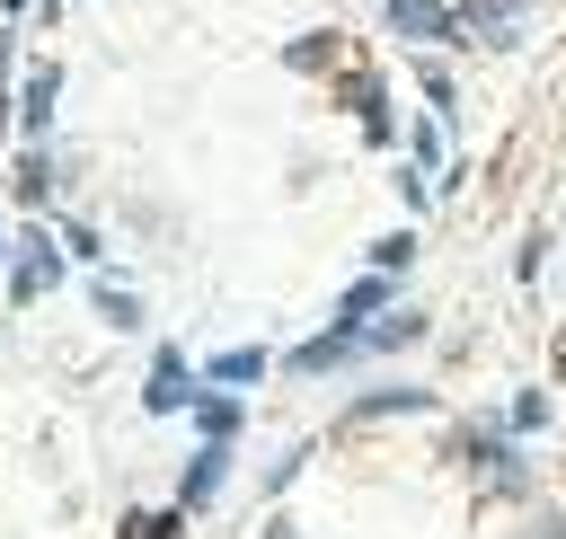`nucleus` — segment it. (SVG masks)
I'll list each match as a JSON object with an SVG mask.
<instances>
[{
  "label": "nucleus",
  "instance_id": "f03ea898",
  "mask_svg": "<svg viewBox=\"0 0 566 539\" xmlns=\"http://www.w3.org/2000/svg\"><path fill=\"white\" fill-rule=\"evenodd\" d=\"M195 389H203V380L186 371V353H177V345H159V353H150V380H142V415H186V406H195Z\"/></svg>",
  "mask_w": 566,
  "mask_h": 539
},
{
  "label": "nucleus",
  "instance_id": "f8f14e48",
  "mask_svg": "<svg viewBox=\"0 0 566 539\" xmlns=\"http://www.w3.org/2000/svg\"><path fill=\"white\" fill-rule=\"evenodd\" d=\"M265 362H274V353H265V345H230V353H221V362H212V371H203V380H212V389H248V380H256V371H265Z\"/></svg>",
  "mask_w": 566,
  "mask_h": 539
},
{
  "label": "nucleus",
  "instance_id": "4be33fe9",
  "mask_svg": "<svg viewBox=\"0 0 566 539\" xmlns=\"http://www.w3.org/2000/svg\"><path fill=\"white\" fill-rule=\"evenodd\" d=\"M256 539H301V530H292V521H283V512H274V521H265V530H256Z\"/></svg>",
  "mask_w": 566,
  "mask_h": 539
},
{
  "label": "nucleus",
  "instance_id": "1a4fd4ad",
  "mask_svg": "<svg viewBox=\"0 0 566 539\" xmlns=\"http://www.w3.org/2000/svg\"><path fill=\"white\" fill-rule=\"evenodd\" d=\"M9 203H53V150L44 141H27L9 159Z\"/></svg>",
  "mask_w": 566,
  "mask_h": 539
},
{
  "label": "nucleus",
  "instance_id": "a878e982",
  "mask_svg": "<svg viewBox=\"0 0 566 539\" xmlns=\"http://www.w3.org/2000/svg\"><path fill=\"white\" fill-rule=\"evenodd\" d=\"M0 9H27V0H0Z\"/></svg>",
  "mask_w": 566,
  "mask_h": 539
},
{
  "label": "nucleus",
  "instance_id": "f257e3e1",
  "mask_svg": "<svg viewBox=\"0 0 566 539\" xmlns=\"http://www.w3.org/2000/svg\"><path fill=\"white\" fill-rule=\"evenodd\" d=\"M62 283V239L53 230H18V247H9V300H44Z\"/></svg>",
  "mask_w": 566,
  "mask_h": 539
},
{
  "label": "nucleus",
  "instance_id": "423d86ee",
  "mask_svg": "<svg viewBox=\"0 0 566 539\" xmlns=\"http://www.w3.org/2000/svg\"><path fill=\"white\" fill-rule=\"evenodd\" d=\"M221 486H230V442H203V451L186 459V477H177V504H186V512H203Z\"/></svg>",
  "mask_w": 566,
  "mask_h": 539
},
{
  "label": "nucleus",
  "instance_id": "dca6fc26",
  "mask_svg": "<svg viewBox=\"0 0 566 539\" xmlns=\"http://www.w3.org/2000/svg\"><path fill=\"white\" fill-rule=\"evenodd\" d=\"M371 265H380V274H407V265H416V230H389V239H371Z\"/></svg>",
  "mask_w": 566,
  "mask_h": 539
},
{
  "label": "nucleus",
  "instance_id": "b1692460",
  "mask_svg": "<svg viewBox=\"0 0 566 539\" xmlns=\"http://www.w3.org/2000/svg\"><path fill=\"white\" fill-rule=\"evenodd\" d=\"M62 9H71V0H35V18H62Z\"/></svg>",
  "mask_w": 566,
  "mask_h": 539
},
{
  "label": "nucleus",
  "instance_id": "20e7f679",
  "mask_svg": "<svg viewBox=\"0 0 566 539\" xmlns=\"http://www.w3.org/2000/svg\"><path fill=\"white\" fill-rule=\"evenodd\" d=\"M53 97H62V62H35L27 88H18V133L27 141H53Z\"/></svg>",
  "mask_w": 566,
  "mask_h": 539
},
{
  "label": "nucleus",
  "instance_id": "393cba45",
  "mask_svg": "<svg viewBox=\"0 0 566 539\" xmlns=\"http://www.w3.org/2000/svg\"><path fill=\"white\" fill-rule=\"evenodd\" d=\"M539 539H566V521H539Z\"/></svg>",
  "mask_w": 566,
  "mask_h": 539
},
{
  "label": "nucleus",
  "instance_id": "2eb2a0df",
  "mask_svg": "<svg viewBox=\"0 0 566 539\" xmlns=\"http://www.w3.org/2000/svg\"><path fill=\"white\" fill-rule=\"evenodd\" d=\"M88 300H97V318H106V327H115V336H133V327H142V300H133V292H124V283H97V292H88Z\"/></svg>",
  "mask_w": 566,
  "mask_h": 539
},
{
  "label": "nucleus",
  "instance_id": "0eeeda50",
  "mask_svg": "<svg viewBox=\"0 0 566 539\" xmlns=\"http://www.w3.org/2000/svg\"><path fill=\"white\" fill-rule=\"evenodd\" d=\"M186 415H195V433H203V442H239V424H248L239 389H212V380L195 389V406H186Z\"/></svg>",
  "mask_w": 566,
  "mask_h": 539
},
{
  "label": "nucleus",
  "instance_id": "a211bd4d",
  "mask_svg": "<svg viewBox=\"0 0 566 539\" xmlns=\"http://www.w3.org/2000/svg\"><path fill=\"white\" fill-rule=\"evenodd\" d=\"M407 150H416V168H442V124L416 115V124H407Z\"/></svg>",
  "mask_w": 566,
  "mask_h": 539
},
{
  "label": "nucleus",
  "instance_id": "5701e85b",
  "mask_svg": "<svg viewBox=\"0 0 566 539\" xmlns=\"http://www.w3.org/2000/svg\"><path fill=\"white\" fill-rule=\"evenodd\" d=\"M9 124H18V97H9V88H0V133H9Z\"/></svg>",
  "mask_w": 566,
  "mask_h": 539
},
{
  "label": "nucleus",
  "instance_id": "7ed1b4c3",
  "mask_svg": "<svg viewBox=\"0 0 566 539\" xmlns=\"http://www.w3.org/2000/svg\"><path fill=\"white\" fill-rule=\"evenodd\" d=\"M345 362H363V327H345V318H336L327 336H310V345H292V353H283V371H292V380H318V371H345Z\"/></svg>",
  "mask_w": 566,
  "mask_h": 539
},
{
  "label": "nucleus",
  "instance_id": "aec40b11",
  "mask_svg": "<svg viewBox=\"0 0 566 539\" xmlns=\"http://www.w3.org/2000/svg\"><path fill=\"white\" fill-rule=\"evenodd\" d=\"M53 239H62V247H71V256H97V230H88V221H62V230H53Z\"/></svg>",
  "mask_w": 566,
  "mask_h": 539
},
{
  "label": "nucleus",
  "instance_id": "f3484780",
  "mask_svg": "<svg viewBox=\"0 0 566 539\" xmlns=\"http://www.w3.org/2000/svg\"><path fill=\"white\" fill-rule=\"evenodd\" d=\"M548 424V389H522L513 406H504V433H539Z\"/></svg>",
  "mask_w": 566,
  "mask_h": 539
},
{
  "label": "nucleus",
  "instance_id": "9d476101",
  "mask_svg": "<svg viewBox=\"0 0 566 539\" xmlns=\"http://www.w3.org/2000/svg\"><path fill=\"white\" fill-rule=\"evenodd\" d=\"M380 309H398V274H363V283H345V300H336L345 327H371Z\"/></svg>",
  "mask_w": 566,
  "mask_h": 539
},
{
  "label": "nucleus",
  "instance_id": "ddd939ff",
  "mask_svg": "<svg viewBox=\"0 0 566 539\" xmlns=\"http://www.w3.org/2000/svg\"><path fill=\"white\" fill-rule=\"evenodd\" d=\"M345 415H363V424H371V415H424V389H363Z\"/></svg>",
  "mask_w": 566,
  "mask_h": 539
},
{
  "label": "nucleus",
  "instance_id": "bb28decb",
  "mask_svg": "<svg viewBox=\"0 0 566 539\" xmlns=\"http://www.w3.org/2000/svg\"><path fill=\"white\" fill-rule=\"evenodd\" d=\"M0 247H9V230H0Z\"/></svg>",
  "mask_w": 566,
  "mask_h": 539
},
{
  "label": "nucleus",
  "instance_id": "6ab92c4d",
  "mask_svg": "<svg viewBox=\"0 0 566 539\" xmlns=\"http://www.w3.org/2000/svg\"><path fill=\"white\" fill-rule=\"evenodd\" d=\"M327 53H336V35H292V44H283V62H292V71H318Z\"/></svg>",
  "mask_w": 566,
  "mask_h": 539
},
{
  "label": "nucleus",
  "instance_id": "6e6552de",
  "mask_svg": "<svg viewBox=\"0 0 566 539\" xmlns=\"http://www.w3.org/2000/svg\"><path fill=\"white\" fill-rule=\"evenodd\" d=\"M469 44H522V0H460Z\"/></svg>",
  "mask_w": 566,
  "mask_h": 539
},
{
  "label": "nucleus",
  "instance_id": "412c9836",
  "mask_svg": "<svg viewBox=\"0 0 566 539\" xmlns=\"http://www.w3.org/2000/svg\"><path fill=\"white\" fill-rule=\"evenodd\" d=\"M9 62H18V35H9V18H0V80H9Z\"/></svg>",
  "mask_w": 566,
  "mask_h": 539
},
{
  "label": "nucleus",
  "instance_id": "9b49d317",
  "mask_svg": "<svg viewBox=\"0 0 566 539\" xmlns=\"http://www.w3.org/2000/svg\"><path fill=\"white\" fill-rule=\"evenodd\" d=\"M424 327H433V318H424L416 300H398V309H380V318L363 327V353H398V345H416Z\"/></svg>",
  "mask_w": 566,
  "mask_h": 539
},
{
  "label": "nucleus",
  "instance_id": "4468645a",
  "mask_svg": "<svg viewBox=\"0 0 566 539\" xmlns=\"http://www.w3.org/2000/svg\"><path fill=\"white\" fill-rule=\"evenodd\" d=\"M186 521H195L186 504H168V512H124V530H115V539H186Z\"/></svg>",
  "mask_w": 566,
  "mask_h": 539
},
{
  "label": "nucleus",
  "instance_id": "39448f33",
  "mask_svg": "<svg viewBox=\"0 0 566 539\" xmlns=\"http://www.w3.org/2000/svg\"><path fill=\"white\" fill-rule=\"evenodd\" d=\"M389 9V27L398 35H433V44H469V27H460V9H442V0H380Z\"/></svg>",
  "mask_w": 566,
  "mask_h": 539
}]
</instances>
